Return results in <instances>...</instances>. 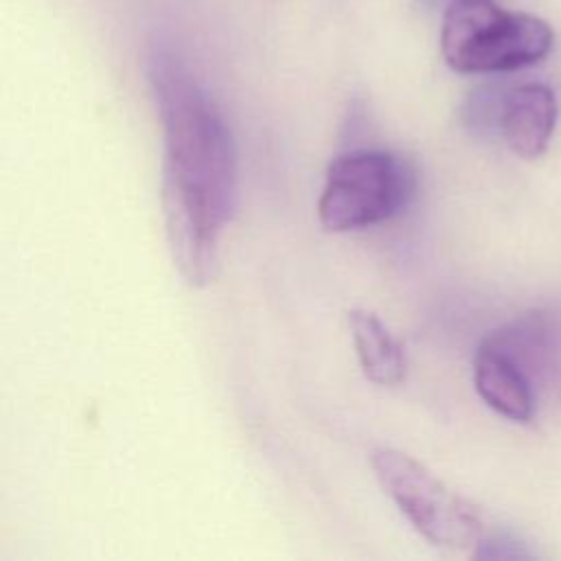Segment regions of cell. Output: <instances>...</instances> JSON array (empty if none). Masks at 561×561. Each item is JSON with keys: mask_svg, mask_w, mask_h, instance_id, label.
Segmentation results:
<instances>
[{"mask_svg": "<svg viewBox=\"0 0 561 561\" xmlns=\"http://www.w3.org/2000/svg\"><path fill=\"white\" fill-rule=\"evenodd\" d=\"M164 136L162 191L178 195L221 230L237 199V156L219 110L171 53L158 50L147 66Z\"/></svg>", "mask_w": 561, "mask_h": 561, "instance_id": "1", "label": "cell"}, {"mask_svg": "<svg viewBox=\"0 0 561 561\" xmlns=\"http://www.w3.org/2000/svg\"><path fill=\"white\" fill-rule=\"evenodd\" d=\"M554 44L548 22L495 0H451L443 13L440 53L462 75L511 72L541 61Z\"/></svg>", "mask_w": 561, "mask_h": 561, "instance_id": "2", "label": "cell"}, {"mask_svg": "<svg viewBox=\"0 0 561 561\" xmlns=\"http://www.w3.org/2000/svg\"><path fill=\"white\" fill-rule=\"evenodd\" d=\"M370 465L386 495L430 543L449 550H473L484 543L480 508L410 454L375 447Z\"/></svg>", "mask_w": 561, "mask_h": 561, "instance_id": "3", "label": "cell"}, {"mask_svg": "<svg viewBox=\"0 0 561 561\" xmlns=\"http://www.w3.org/2000/svg\"><path fill=\"white\" fill-rule=\"evenodd\" d=\"M414 171L383 149L340 153L327 169L318 199V219L329 232L375 226L397 215L414 195Z\"/></svg>", "mask_w": 561, "mask_h": 561, "instance_id": "4", "label": "cell"}, {"mask_svg": "<svg viewBox=\"0 0 561 561\" xmlns=\"http://www.w3.org/2000/svg\"><path fill=\"white\" fill-rule=\"evenodd\" d=\"M557 96L550 85L528 81L502 90L495 125L513 153L535 160L546 153L557 125Z\"/></svg>", "mask_w": 561, "mask_h": 561, "instance_id": "5", "label": "cell"}, {"mask_svg": "<svg viewBox=\"0 0 561 561\" xmlns=\"http://www.w3.org/2000/svg\"><path fill=\"white\" fill-rule=\"evenodd\" d=\"M484 342L506 353L535 388L561 370V322L550 311L522 313L484 335Z\"/></svg>", "mask_w": 561, "mask_h": 561, "instance_id": "6", "label": "cell"}, {"mask_svg": "<svg viewBox=\"0 0 561 561\" xmlns=\"http://www.w3.org/2000/svg\"><path fill=\"white\" fill-rule=\"evenodd\" d=\"M164 230L173 265L180 276L193 285L204 287L217 276V234L219 230L188 208L180 197L162 191Z\"/></svg>", "mask_w": 561, "mask_h": 561, "instance_id": "7", "label": "cell"}, {"mask_svg": "<svg viewBox=\"0 0 561 561\" xmlns=\"http://www.w3.org/2000/svg\"><path fill=\"white\" fill-rule=\"evenodd\" d=\"M473 386L497 414L528 423L535 414V386L528 375L500 348L480 342L473 357Z\"/></svg>", "mask_w": 561, "mask_h": 561, "instance_id": "8", "label": "cell"}, {"mask_svg": "<svg viewBox=\"0 0 561 561\" xmlns=\"http://www.w3.org/2000/svg\"><path fill=\"white\" fill-rule=\"evenodd\" d=\"M348 327L364 375L377 386H397L405 377V353L401 342L370 309L348 311Z\"/></svg>", "mask_w": 561, "mask_h": 561, "instance_id": "9", "label": "cell"}, {"mask_svg": "<svg viewBox=\"0 0 561 561\" xmlns=\"http://www.w3.org/2000/svg\"><path fill=\"white\" fill-rule=\"evenodd\" d=\"M425 2H430V4H436V2H443V0H425ZM447 2H451V0H447Z\"/></svg>", "mask_w": 561, "mask_h": 561, "instance_id": "10", "label": "cell"}]
</instances>
